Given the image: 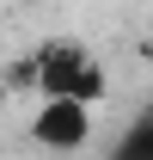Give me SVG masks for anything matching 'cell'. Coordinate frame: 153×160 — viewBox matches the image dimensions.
I'll use <instances>...</instances> for the list:
<instances>
[{"mask_svg":"<svg viewBox=\"0 0 153 160\" xmlns=\"http://www.w3.org/2000/svg\"><path fill=\"white\" fill-rule=\"evenodd\" d=\"M25 80H31L37 99H74V105H98L104 92H110V74H104L98 49H86L80 37L37 43L31 62H25Z\"/></svg>","mask_w":153,"mask_h":160,"instance_id":"cell-1","label":"cell"},{"mask_svg":"<svg viewBox=\"0 0 153 160\" xmlns=\"http://www.w3.org/2000/svg\"><path fill=\"white\" fill-rule=\"evenodd\" d=\"M31 142L49 148V154H80V148L92 142V105L37 99V111H31Z\"/></svg>","mask_w":153,"mask_h":160,"instance_id":"cell-2","label":"cell"},{"mask_svg":"<svg viewBox=\"0 0 153 160\" xmlns=\"http://www.w3.org/2000/svg\"><path fill=\"white\" fill-rule=\"evenodd\" d=\"M104 160H153V105L123 129V136H116V148H110Z\"/></svg>","mask_w":153,"mask_h":160,"instance_id":"cell-3","label":"cell"}]
</instances>
